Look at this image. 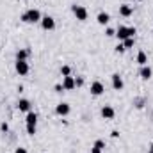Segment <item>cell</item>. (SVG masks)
Here are the masks:
<instances>
[{
  "mask_svg": "<svg viewBox=\"0 0 153 153\" xmlns=\"http://www.w3.org/2000/svg\"><path fill=\"white\" fill-rule=\"evenodd\" d=\"M41 13H39L38 9H27L25 13H22V16H20V20L23 22V23H38V22H41Z\"/></svg>",
  "mask_w": 153,
  "mask_h": 153,
  "instance_id": "cell-1",
  "label": "cell"
},
{
  "mask_svg": "<svg viewBox=\"0 0 153 153\" xmlns=\"http://www.w3.org/2000/svg\"><path fill=\"white\" fill-rule=\"evenodd\" d=\"M135 27H125V25H119L117 29H116V38L119 39V41H125L126 38H134L135 36Z\"/></svg>",
  "mask_w": 153,
  "mask_h": 153,
  "instance_id": "cell-2",
  "label": "cell"
},
{
  "mask_svg": "<svg viewBox=\"0 0 153 153\" xmlns=\"http://www.w3.org/2000/svg\"><path fill=\"white\" fill-rule=\"evenodd\" d=\"M71 11H73V14H75V18L78 22H85L87 20V16H89V13H87V9L84 7V5H71Z\"/></svg>",
  "mask_w": 153,
  "mask_h": 153,
  "instance_id": "cell-3",
  "label": "cell"
},
{
  "mask_svg": "<svg viewBox=\"0 0 153 153\" xmlns=\"http://www.w3.org/2000/svg\"><path fill=\"white\" fill-rule=\"evenodd\" d=\"M14 70H16V73L20 76H25L30 71V66H29L27 61H16V62H14Z\"/></svg>",
  "mask_w": 153,
  "mask_h": 153,
  "instance_id": "cell-4",
  "label": "cell"
},
{
  "mask_svg": "<svg viewBox=\"0 0 153 153\" xmlns=\"http://www.w3.org/2000/svg\"><path fill=\"white\" fill-rule=\"evenodd\" d=\"M89 91H91L93 96H102V94L105 93V85H103L100 80H94V82L91 84V89H89Z\"/></svg>",
  "mask_w": 153,
  "mask_h": 153,
  "instance_id": "cell-5",
  "label": "cell"
},
{
  "mask_svg": "<svg viewBox=\"0 0 153 153\" xmlns=\"http://www.w3.org/2000/svg\"><path fill=\"white\" fill-rule=\"evenodd\" d=\"M70 112H71V107H70L68 102H61V103L55 105V114L57 116H62L64 117V116H68Z\"/></svg>",
  "mask_w": 153,
  "mask_h": 153,
  "instance_id": "cell-6",
  "label": "cell"
},
{
  "mask_svg": "<svg viewBox=\"0 0 153 153\" xmlns=\"http://www.w3.org/2000/svg\"><path fill=\"white\" fill-rule=\"evenodd\" d=\"M41 27H43V30H53L55 29V20L46 14V16L41 18Z\"/></svg>",
  "mask_w": 153,
  "mask_h": 153,
  "instance_id": "cell-7",
  "label": "cell"
},
{
  "mask_svg": "<svg viewBox=\"0 0 153 153\" xmlns=\"http://www.w3.org/2000/svg\"><path fill=\"white\" fill-rule=\"evenodd\" d=\"M16 107H18V111L20 112H30V100H27V98H20L18 100V103H16Z\"/></svg>",
  "mask_w": 153,
  "mask_h": 153,
  "instance_id": "cell-8",
  "label": "cell"
},
{
  "mask_svg": "<svg viewBox=\"0 0 153 153\" xmlns=\"http://www.w3.org/2000/svg\"><path fill=\"white\" fill-rule=\"evenodd\" d=\"M111 80H112V87H114L116 91H121V89L125 87V82H123V76L119 75V73H114V75L111 76Z\"/></svg>",
  "mask_w": 153,
  "mask_h": 153,
  "instance_id": "cell-9",
  "label": "cell"
},
{
  "mask_svg": "<svg viewBox=\"0 0 153 153\" xmlns=\"http://www.w3.org/2000/svg\"><path fill=\"white\" fill-rule=\"evenodd\" d=\"M114 116H116V111L112 105H103L102 107V117L103 119H114Z\"/></svg>",
  "mask_w": 153,
  "mask_h": 153,
  "instance_id": "cell-10",
  "label": "cell"
},
{
  "mask_svg": "<svg viewBox=\"0 0 153 153\" xmlns=\"http://www.w3.org/2000/svg\"><path fill=\"white\" fill-rule=\"evenodd\" d=\"M62 87H64V91H73L76 85H75V76H64L62 78Z\"/></svg>",
  "mask_w": 153,
  "mask_h": 153,
  "instance_id": "cell-11",
  "label": "cell"
},
{
  "mask_svg": "<svg viewBox=\"0 0 153 153\" xmlns=\"http://www.w3.org/2000/svg\"><path fill=\"white\" fill-rule=\"evenodd\" d=\"M119 14H121L123 18H130V16L134 14V7L128 5V4H121V5H119Z\"/></svg>",
  "mask_w": 153,
  "mask_h": 153,
  "instance_id": "cell-12",
  "label": "cell"
},
{
  "mask_svg": "<svg viewBox=\"0 0 153 153\" xmlns=\"http://www.w3.org/2000/svg\"><path fill=\"white\" fill-rule=\"evenodd\" d=\"M103 150H105V141L103 139H96L93 148H91V153H103Z\"/></svg>",
  "mask_w": 153,
  "mask_h": 153,
  "instance_id": "cell-13",
  "label": "cell"
},
{
  "mask_svg": "<svg viewBox=\"0 0 153 153\" xmlns=\"http://www.w3.org/2000/svg\"><path fill=\"white\" fill-rule=\"evenodd\" d=\"M96 22L100 23V25H107L109 22H111V14L109 13H105V11H102V13H98V16H96Z\"/></svg>",
  "mask_w": 153,
  "mask_h": 153,
  "instance_id": "cell-14",
  "label": "cell"
},
{
  "mask_svg": "<svg viewBox=\"0 0 153 153\" xmlns=\"http://www.w3.org/2000/svg\"><path fill=\"white\" fill-rule=\"evenodd\" d=\"M135 61H137L139 66H146V64H148V55H146V52H144V50H139Z\"/></svg>",
  "mask_w": 153,
  "mask_h": 153,
  "instance_id": "cell-15",
  "label": "cell"
},
{
  "mask_svg": "<svg viewBox=\"0 0 153 153\" xmlns=\"http://www.w3.org/2000/svg\"><path fill=\"white\" fill-rule=\"evenodd\" d=\"M139 75H141V78H144V80H148V78H152L153 75V70L146 64V66H141V70H139Z\"/></svg>",
  "mask_w": 153,
  "mask_h": 153,
  "instance_id": "cell-16",
  "label": "cell"
},
{
  "mask_svg": "<svg viewBox=\"0 0 153 153\" xmlns=\"http://www.w3.org/2000/svg\"><path fill=\"white\" fill-rule=\"evenodd\" d=\"M29 55H30V50L29 48H20L16 52V61H27Z\"/></svg>",
  "mask_w": 153,
  "mask_h": 153,
  "instance_id": "cell-17",
  "label": "cell"
},
{
  "mask_svg": "<svg viewBox=\"0 0 153 153\" xmlns=\"http://www.w3.org/2000/svg\"><path fill=\"white\" fill-rule=\"evenodd\" d=\"M25 121H27V125H38V114L36 112H27V117H25Z\"/></svg>",
  "mask_w": 153,
  "mask_h": 153,
  "instance_id": "cell-18",
  "label": "cell"
},
{
  "mask_svg": "<svg viewBox=\"0 0 153 153\" xmlns=\"http://www.w3.org/2000/svg\"><path fill=\"white\" fill-rule=\"evenodd\" d=\"M123 43V46H125V50H128V48H132L134 45H135V38H126L125 41H121Z\"/></svg>",
  "mask_w": 153,
  "mask_h": 153,
  "instance_id": "cell-19",
  "label": "cell"
},
{
  "mask_svg": "<svg viewBox=\"0 0 153 153\" xmlns=\"http://www.w3.org/2000/svg\"><path fill=\"white\" fill-rule=\"evenodd\" d=\"M61 75H62V76H70V75H71V68H70L68 64L61 66Z\"/></svg>",
  "mask_w": 153,
  "mask_h": 153,
  "instance_id": "cell-20",
  "label": "cell"
},
{
  "mask_svg": "<svg viewBox=\"0 0 153 153\" xmlns=\"http://www.w3.org/2000/svg\"><path fill=\"white\" fill-rule=\"evenodd\" d=\"M36 126H38V125H27V134H29V135H34L36 130H38Z\"/></svg>",
  "mask_w": 153,
  "mask_h": 153,
  "instance_id": "cell-21",
  "label": "cell"
},
{
  "mask_svg": "<svg viewBox=\"0 0 153 153\" xmlns=\"http://www.w3.org/2000/svg\"><path fill=\"white\" fill-rule=\"evenodd\" d=\"M105 36H107V38H112V36H116V29H112V27H107V29H105Z\"/></svg>",
  "mask_w": 153,
  "mask_h": 153,
  "instance_id": "cell-22",
  "label": "cell"
},
{
  "mask_svg": "<svg viewBox=\"0 0 153 153\" xmlns=\"http://www.w3.org/2000/svg\"><path fill=\"white\" fill-rule=\"evenodd\" d=\"M0 132H2V134H7V132H9V125H7L5 121L0 123Z\"/></svg>",
  "mask_w": 153,
  "mask_h": 153,
  "instance_id": "cell-23",
  "label": "cell"
},
{
  "mask_svg": "<svg viewBox=\"0 0 153 153\" xmlns=\"http://www.w3.org/2000/svg\"><path fill=\"white\" fill-rule=\"evenodd\" d=\"M84 82H85V78H84V76H76V78H75V85H76V87H82V85H84Z\"/></svg>",
  "mask_w": 153,
  "mask_h": 153,
  "instance_id": "cell-24",
  "label": "cell"
},
{
  "mask_svg": "<svg viewBox=\"0 0 153 153\" xmlns=\"http://www.w3.org/2000/svg\"><path fill=\"white\" fill-rule=\"evenodd\" d=\"M116 52H117V53H123V52H125V46H123V43H117V45H116V48H114Z\"/></svg>",
  "mask_w": 153,
  "mask_h": 153,
  "instance_id": "cell-25",
  "label": "cell"
},
{
  "mask_svg": "<svg viewBox=\"0 0 153 153\" xmlns=\"http://www.w3.org/2000/svg\"><path fill=\"white\" fill-rule=\"evenodd\" d=\"M53 89H55V93H62V91H64L62 84H55V85H53Z\"/></svg>",
  "mask_w": 153,
  "mask_h": 153,
  "instance_id": "cell-26",
  "label": "cell"
},
{
  "mask_svg": "<svg viewBox=\"0 0 153 153\" xmlns=\"http://www.w3.org/2000/svg\"><path fill=\"white\" fill-rule=\"evenodd\" d=\"M14 153H29V152H27L25 148H22V146H18V148L14 150Z\"/></svg>",
  "mask_w": 153,
  "mask_h": 153,
  "instance_id": "cell-27",
  "label": "cell"
},
{
  "mask_svg": "<svg viewBox=\"0 0 153 153\" xmlns=\"http://www.w3.org/2000/svg\"><path fill=\"white\" fill-rule=\"evenodd\" d=\"M111 135H112V137H114V139H116V137H119V132H117V130H114V132H112Z\"/></svg>",
  "mask_w": 153,
  "mask_h": 153,
  "instance_id": "cell-28",
  "label": "cell"
},
{
  "mask_svg": "<svg viewBox=\"0 0 153 153\" xmlns=\"http://www.w3.org/2000/svg\"><path fill=\"white\" fill-rule=\"evenodd\" d=\"M148 153H153V143H152V146H150V152Z\"/></svg>",
  "mask_w": 153,
  "mask_h": 153,
  "instance_id": "cell-29",
  "label": "cell"
},
{
  "mask_svg": "<svg viewBox=\"0 0 153 153\" xmlns=\"http://www.w3.org/2000/svg\"><path fill=\"white\" fill-rule=\"evenodd\" d=\"M139 2H143V0H139Z\"/></svg>",
  "mask_w": 153,
  "mask_h": 153,
  "instance_id": "cell-30",
  "label": "cell"
}]
</instances>
